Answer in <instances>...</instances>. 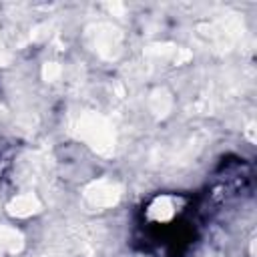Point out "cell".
<instances>
[{
  "instance_id": "obj_13",
  "label": "cell",
  "mask_w": 257,
  "mask_h": 257,
  "mask_svg": "<svg viewBox=\"0 0 257 257\" xmlns=\"http://www.w3.org/2000/svg\"><path fill=\"white\" fill-rule=\"evenodd\" d=\"M40 72H42V80L44 82H56V80H60L64 76V66L60 62L50 60V62H44L42 64V70Z\"/></svg>"
},
{
  "instance_id": "obj_17",
  "label": "cell",
  "mask_w": 257,
  "mask_h": 257,
  "mask_svg": "<svg viewBox=\"0 0 257 257\" xmlns=\"http://www.w3.org/2000/svg\"><path fill=\"white\" fill-rule=\"evenodd\" d=\"M245 133H247V137H249V141H251V143H255V141H257V137H255V122H249Z\"/></svg>"
},
{
  "instance_id": "obj_9",
  "label": "cell",
  "mask_w": 257,
  "mask_h": 257,
  "mask_svg": "<svg viewBox=\"0 0 257 257\" xmlns=\"http://www.w3.org/2000/svg\"><path fill=\"white\" fill-rule=\"evenodd\" d=\"M147 106H149V112L157 120H163L173 112L175 98L167 86H155L147 96Z\"/></svg>"
},
{
  "instance_id": "obj_16",
  "label": "cell",
  "mask_w": 257,
  "mask_h": 257,
  "mask_svg": "<svg viewBox=\"0 0 257 257\" xmlns=\"http://www.w3.org/2000/svg\"><path fill=\"white\" fill-rule=\"evenodd\" d=\"M10 58H12V54H10V50H8V46L2 42V38H0V66H6L8 62H10Z\"/></svg>"
},
{
  "instance_id": "obj_3",
  "label": "cell",
  "mask_w": 257,
  "mask_h": 257,
  "mask_svg": "<svg viewBox=\"0 0 257 257\" xmlns=\"http://www.w3.org/2000/svg\"><path fill=\"white\" fill-rule=\"evenodd\" d=\"M245 34V22L239 14H223L195 26V40L211 52H229Z\"/></svg>"
},
{
  "instance_id": "obj_12",
  "label": "cell",
  "mask_w": 257,
  "mask_h": 257,
  "mask_svg": "<svg viewBox=\"0 0 257 257\" xmlns=\"http://www.w3.org/2000/svg\"><path fill=\"white\" fill-rule=\"evenodd\" d=\"M175 211H177V209H175V201H173L171 197H157V199L149 205L147 215H149V219H153V221H157V223H167V221L173 219Z\"/></svg>"
},
{
  "instance_id": "obj_14",
  "label": "cell",
  "mask_w": 257,
  "mask_h": 257,
  "mask_svg": "<svg viewBox=\"0 0 257 257\" xmlns=\"http://www.w3.org/2000/svg\"><path fill=\"white\" fill-rule=\"evenodd\" d=\"M50 30H52V26L48 24V22H44V24H38V26H34L32 30H30V40L32 42H40V40H46L48 36H50Z\"/></svg>"
},
{
  "instance_id": "obj_8",
  "label": "cell",
  "mask_w": 257,
  "mask_h": 257,
  "mask_svg": "<svg viewBox=\"0 0 257 257\" xmlns=\"http://www.w3.org/2000/svg\"><path fill=\"white\" fill-rule=\"evenodd\" d=\"M145 56L147 58H155V60H163V62H171V64H187L193 58V52L189 48H183L179 44L173 42H153L149 46H145Z\"/></svg>"
},
{
  "instance_id": "obj_15",
  "label": "cell",
  "mask_w": 257,
  "mask_h": 257,
  "mask_svg": "<svg viewBox=\"0 0 257 257\" xmlns=\"http://www.w3.org/2000/svg\"><path fill=\"white\" fill-rule=\"evenodd\" d=\"M104 8L112 16H124V12H126V6L122 2H108V4H104Z\"/></svg>"
},
{
  "instance_id": "obj_7",
  "label": "cell",
  "mask_w": 257,
  "mask_h": 257,
  "mask_svg": "<svg viewBox=\"0 0 257 257\" xmlns=\"http://www.w3.org/2000/svg\"><path fill=\"white\" fill-rule=\"evenodd\" d=\"M52 175V161L42 151H30L18 161V179L26 185L44 183Z\"/></svg>"
},
{
  "instance_id": "obj_5",
  "label": "cell",
  "mask_w": 257,
  "mask_h": 257,
  "mask_svg": "<svg viewBox=\"0 0 257 257\" xmlns=\"http://www.w3.org/2000/svg\"><path fill=\"white\" fill-rule=\"evenodd\" d=\"M84 44L102 60H118L124 52V32L106 20L90 22L84 28Z\"/></svg>"
},
{
  "instance_id": "obj_1",
  "label": "cell",
  "mask_w": 257,
  "mask_h": 257,
  "mask_svg": "<svg viewBox=\"0 0 257 257\" xmlns=\"http://www.w3.org/2000/svg\"><path fill=\"white\" fill-rule=\"evenodd\" d=\"M70 133L100 157L116 153V131L108 116L96 110H80L70 118Z\"/></svg>"
},
{
  "instance_id": "obj_18",
  "label": "cell",
  "mask_w": 257,
  "mask_h": 257,
  "mask_svg": "<svg viewBox=\"0 0 257 257\" xmlns=\"http://www.w3.org/2000/svg\"><path fill=\"white\" fill-rule=\"evenodd\" d=\"M2 112H4V106H2V100H0V116H2Z\"/></svg>"
},
{
  "instance_id": "obj_11",
  "label": "cell",
  "mask_w": 257,
  "mask_h": 257,
  "mask_svg": "<svg viewBox=\"0 0 257 257\" xmlns=\"http://www.w3.org/2000/svg\"><path fill=\"white\" fill-rule=\"evenodd\" d=\"M24 249V235L16 227L0 225V255H18Z\"/></svg>"
},
{
  "instance_id": "obj_4",
  "label": "cell",
  "mask_w": 257,
  "mask_h": 257,
  "mask_svg": "<svg viewBox=\"0 0 257 257\" xmlns=\"http://www.w3.org/2000/svg\"><path fill=\"white\" fill-rule=\"evenodd\" d=\"M106 245V231L100 225L84 223L62 231L58 247L72 257H98Z\"/></svg>"
},
{
  "instance_id": "obj_10",
  "label": "cell",
  "mask_w": 257,
  "mask_h": 257,
  "mask_svg": "<svg viewBox=\"0 0 257 257\" xmlns=\"http://www.w3.org/2000/svg\"><path fill=\"white\" fill-rule=\"evenodd\" d=\"M40 209H42V201H40L38 195L32 193V191H26V193L16 195V197L6 205L8 215H12V217H16V219L32 217V215L40 213Z\"/></svg>"
},
{
  "instance_id": "obj_2",
  "label": "cell",
  "mask_w": 257,
  "mask_h": 257,
  "mask_svg": "<svg viewBox=\"0 0 257 257\" xmlns=\"http://www.w3.org/2000/svg\"><path fill=\"white\" fill-rule=\"evenodd\" d=\"M209 135L203 128H195L189 133H183L167 143H159L149 153V165L159 169H173L189 165L199 157V153L205 149Z\"/></svg>"
},
{
  "instance_id": "obj_6",
  "label": "cell",
  "mask_w": 257,
  "mask_h": 257,
  "mask_svg": "<svg viewBox=\"0 0 257 257\" xmlns=\"http://www.w3.org/2000/svg\"><path fill=\"white\" fill-rule=\"evenodd\" d=\"M122 197V187L112 181V179H94L88 185H84L82 189V201L88 209L92 211H100V209H110L114 205H118Z\"/></svg>"
}]
</instances>
